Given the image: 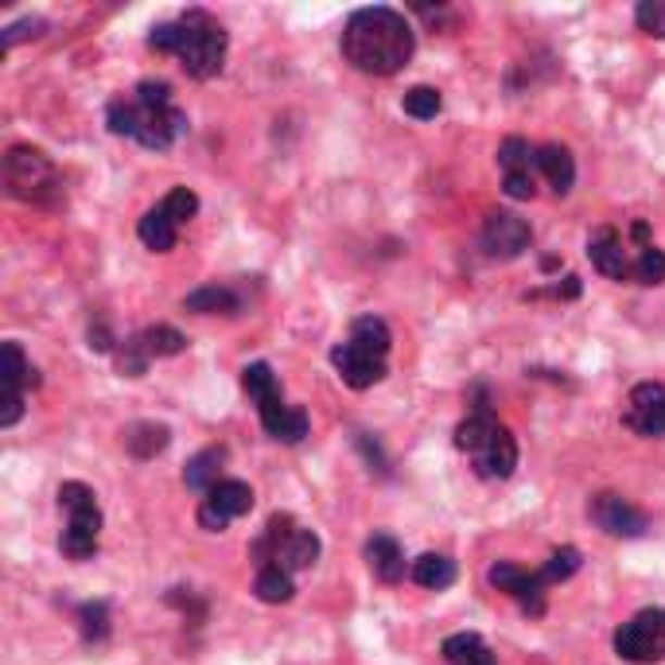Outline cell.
<instances>
[{"mask_svg":"<svg viewBox=\"0 0 665 665\" xmlns=\"http://www.w3.org/2000/svg\"><path fill=\"white\" fill-rule=\"evenodd\" d=\"M416 51L409 20L393 9H359L342 28V59L362 74H398Z\"/></svg>","mask_w":665,"mask_h":665,"instance_id":"obj_1","label":"cell"},{"mask_svg":"<svg viewBox=\"0 0 665 665\" xmlns=\"http://www.w3.org/2000/svg\"><path fill=\"white\" fill-rule=\"evenodd\" d=\"M148 47L160 55H176L191 78H214L226 63V28L203 9H191L176 24H160L148 36Z\"/></svg>","mask_w":665,"mask_h":665,"instance_id":"obj_2","label":"cell"},{"mask_svg":"<svg viewBox=\"0 0 665 665\" xmlns=\"http://www.w3.org/2000/svg\"><path fill=\"white\" fill-rule=\"evenodd\" d=\"M455 448L472 455V467L479 479H510L517 467V440L506 425H499L487 409H475L455 428Z\"/></svg>","mask_w":665,"mask_h":665,"instance_id":"obj_3","label":"cell"},{"mask_svg":"<svg viewBox=\"0 0 665 665\" xmlns=\"http://www.w3.org/2000/svg\"><path fill=\"white\" fill-rule=\"evenodd\" d=\"M4 184H9L12 199H24V203H55L59 191H63V179H59L55 164L47 152L32 145H12L9 156H4Z\"/></svg>","mask_w":665,"mask_h":665,"instance_id":"obj_4","label":"cell"},{"mask_svg":"<svg viewBox=\"0 0 665 665\" xmlns=\"http://www.w3.org/2000/svg\"><path fill=\"white\" fill-rule=\"evenodd\" d=\"M615 654L623 662L635 665H654L665 657V611L662 607H647L638 611L635 619L623 623L615 630Z\"/></svg>","mask_w":665,"mask_h":665,"instance_id":"obj_5","label":"cell"},{"mask_svg":"<svg viewBox=\"0 0 665 665\" xmlns=\"http://www.w3.org/2000/svg\"><path fill=\"white\" fill-rule=\"evenodd\" d=\"M36 381V369L28 366L20 342H4L0 347V428H12L24 416V389Z\"/></svg>","mask_w":665,"mask_h":665,"instance_id":"obj_6","label":"cell"},{"mask_svg":"<svg viewBox=\"0 0 665 665\" xmlns=\"http://www.w3.org/2000/svg\"><path fill=\"white\" fill-rule=\"evenodd\" d=\"M253 510V490L250 482L241 479H222L218 487L211 490L203 499V506H199V526L206 529V534H222V529L230 526L234 517L250 514Z\"/></svg>","mask_w":665,"mask_h":665,"instance_id":"obj_7","label":"cell"},{"mask_svg":"<svg viewBox=\"0 0 665 665\" xmlns=\"http://www.w3.org/2000/svg\"><path fill=\"white\" fill-rule=\"evenodd\" d=\"M487 580H490V588H499V591H506V595H514L526 615H534V619H541V615H545V588H549V584L541 580V573H526V568H517V564L499 561V564H490Z\"/></svg>","mask_w":665,"mask_h":665,"instance_id":"obj_8","label":"cell"},{"mask_svg":"<svg viewBox=\"0 0 665 665\" xmlns=\"http://www.w3.org/2000/svg\"><path fill=\"white\" fill-rule=\"evenodd\" d=\"M534 230H529L526 218H517L514 211H494L482 226V250L499 261H514L529 250Z\"/></svg>","mask_w":665,"mask_h":665,"instance_id":"obj_9","label":"cell"},{"mask_svg":"<svg viewBox=\"0 0 665 665\" xmlns=\"http://www.w3.org/2000/svg\"><path fill=\"white\" fill-rule=\"evenodd\" d=\"M623 425L638 436H662L665 432V386L662 381H638L627 398Z\"/></svg>","mask_w":665,"mask_h":665,"instance_id":"obj_10","label":"cell"},{"mask_svg":"<svg viewBox=\"0 0 665 665\" xmlns=\"http://www.w3.org/2000/svg\"><path fill=\"white\" fill-rule=\"evenodd\" d=\"M591 522H595L607 537H642L647 534V514H642L638 506H630L623 494H611V490H603V494L591 499Z\"/></svg>","mask_w":665,"mask_h":665,"instance_id":"obj_11","label":"cell"},{"mask_svg":"<svg viewBox=\"0 0 665 665\" xmlns=\"http://www.w3.org/2000/svg\"><path fill=\"white\" fill-rule=\"evenodd\" d=\"M331 362H335V369H339V378L351 389H369L386 378V359L359 351L354 342H339L331 351Z\"/></svg>","mask_w":665,"mask_h":665,"instance_id":"obj_12","label":"cell"},{"mask_svg":"<svg viewBox=\"0 0 665 665\" xmlns=\"http://www.w3.org/2000/svg\"><path fill=\"white\" fill-rule=\"evenodd\" d=\"M59 506L66 510V526L83 529V534H102V510L98 494L86 482H63L59 487Z\"/></svg>","mask_w":665,"mask_h":665,"instance_id":"obj_13","label":"cell"},{"mask_svg":"<svg viewBox=\"0 0 665 665\" xmlns=\"http://www.w3.org/2000/svg\"><path fill=\"white\" fill-rule=\"evenodd\" d=\"M241 389L250 393V401L258 405L261 416H273L285 409V393H280V381L268 362H250V366L241 369Z\"/></svg>","mask_w":665,"mask_h":665,"instance_id":"obj_14","label":"cell"},{"mask_svg":"<svg viewBox=\"0 0 665 665\" xmlns=\"http://www.w3.org/2000/svg\"><path fill=\"white\" fill-rule=\"evenodd\" d=\"M588 258H591V265L600 268L603 277L630 280V261H627V253H623L619 234L611 230V226H603V230H595L588 238Z\"/></svg>","mask_w":665,"mask_h":665,"instance_id":"obj_15","label":"cell"},{"mask_svg":"<svg viewBox=\"0 0 665 665\" xmlns=\"http://www.w3.org/2000/svg\"><path fill=\"white\" fill-rule=\"evenodd\" d=\"M366 564H369V573L378 576L381 584H401V580H405V573H409L405 553H401V545L389 534L369 537V541H366Z\"/></svg>","mask_w":665,"mask_h":665,"instance_id":"obj_16","label":"cell"},{"mask_svg":"<svg viewBox=\"0 0 665 665\" xmlns=\"http://www.w3.org/2000/svg\"><path fill=\"white\" fill-rule=\"evenodd\" d=\"M537 172L549 179V187H553L556 195H568L576 184V160L564 145L537 148Z\"/></svg>","mask_w":665,"mask_h":665,"instance_id":"obj_17","label":"cell"},{"mask_svg":"<svg viewBox=\"0 0 665 665\" xmlns=\"http://www.w3.org/2000/svg\"><path fill=\"white\" fill-rule=\"evenodd\" d=\"M226 460H230L226 448H206V452L195 455V460L184 467L187 490H203V494H211V490L222 482V467H226Z\"/></svg>","mask_w":665,"mask_h":665,"instance_id":"obj_18","label":"cell"},{"mask_svg":"<svg viewBox=\"0 0 665 665\" xmlns=\"http://www.w3.org/2000/svg\"><path fill=\"white\" fill-rule=\"evenodd\" d=\"M409 576H413V584H421V588L443 591L455 584V561L452 556H440V553H425L409 564Z\"/></svg>","mask_w":665,"mask_h":665,"instance_id":"obj_19","label":"cell"},{"mask_svg":"<svg viewBox=\"0 0 665 665\" xmlns=\"http://www.w3.org/2000/svg\"><path fill=\"white\" fill-rule=\"evenodd\" d=\"M443 662L448 665H494V654L472 630H460V635L443 638Z\"/></svg>","mask_w":665,"mask_h":665,"instance_id":"obj_20","label":"cell"},{"mask_svg":"<svg viewBox=\"0 0 665 665\" xmlns=\"http://www.w3.org/2000/svg\"><path fill=\"white\" fill-rule=\"evenodd\" d=\"M238 308H241L238 296L222 285H203L195 288L191 296H184V312H195V315H234Z\"/></svg>","mask_w":665,"mask_h":665,"instance_id":"obj_21","label":"cell"},{"mask_svg":"<svg viewBox=\"0 0 665 665\" xmlns=\"http://www.w3.org/2000/svg\"><path fill=\"white\" fill-rule=\"evenodd\" d=\"M347 342H354V347H359V351H366V354H378V359H386L393 335H389L386 319H378V315H359V319L351 324V335H347Z\"/></svg>","mask_w":665,"mask_h":665,"instance_id":"obj_22","label":"cell"},{"mask_svg":"<svg viewBox=\"0 0 665 665\" xmlns=\"http://www.w3.org/2000/svg\"><path fill=\"white\" fill-rule=\"evenodd\" d=\"M261 428H265L273 440L280 443H300L308 436V413L304 409H296V405H285L280 413L273 416H261Z\"/></svg>","mask_w":665,"mask_h":665,"instance_id":"obj_23","label":"cell"},{"mask_svg":"<svg viewBox=\"0 0 665 665\" xmlns=\"http://www.w3.org/2000/svg\"><path fill=\"white\" fill-rule=\"evenodd\" d=\"M137 234H140V241H145L148 250H156V253L176 250V222L167 218L164 206H156V211H148L145 218H140Z\"/></svg>","mask_w":665,"mask_h":665,"instance_id":"obj_24","label":"cell"},{"mask_svg":"<svg viewBox=\"0 0 665 665\" xmlns=\"http://www.w3.org/2000/svg\"><path fill=\"white\" fill-rule=\"evenodd\" d=\"M167 440H172V432H167L164 425H152V421L133 425L129 432H125V448H129L137 460H152V455H160L167 448Z\"/></svg>","mask_w":665,"mask_h":665,"instance_id":"obj_25","label":"cell"},{"mask_svg":"<svg viewBox=\"0 0 665 665\" xmlns=\"http://www.w3.org/2000/svg\"><path fill=\"white\" fill-rule=\"evenodd\" d=\"M253 591H258L261 603H288L292 600V573H285L280 564H268V568H258V580H253Z\"/></svg>","mask_w":665,"mask_h":665,"instance_id":"obj_26","label":"cell"},{"mask_svg":"<svg viewBox=\"0 0 665 665\" xmlns=\"http://www.w3.org/2000/svg\"><path fill=\"white\" fill-rule=\"evenodd\" d=\"M140 342H145L148 359H172V354H184L187 351V339L176 331V327H148V331H140Z\"/></svg>","mask_w":665,"mask_h":665,"instance_id":"obj_27","label":"cell"},{"mask_svg":"<svg viewBox=\"0 0 665 665\" xmlns=\"http://www.w3.org/2000/svg\"><path fill=\"white\" fill-rule=\"evenodd\" d=\"M499 164H502V176H506V172H534L537 148L522 137H506L499 145Z\"/></svg>","mask_w":665,"mask_h":665,"instance_id":"obj_28","label":"cell"},{"mask_svg":"<svg viewBox=\"0 0 665 665\" xmlns=\"http://www.w3.org/2000/svg\"><path fill=\"white\" fill-rule=\"evenodd\" d=\"M440 105H443V98H440V90H432V86H413V90L401 98V110L416 121H432L436 113H440Z\"/></svg>","mask_w":665,"mask_h":665,"instance_id":"obj_29","label":"cell"},{"mask_svg":"<svg viewBox=\"0 0 665 665\" xmlns=\"http://www.w3.org/2000/svg\"><path fill=\"white\" fill-rule=\"evenodd\" d=\"M630 280H635V285H662L665 280V253L654 250V246H647V250L630 261Z\"/></svg>","mask_w":665,"mask_h":665,"instance_id":"obj_30","label":"cell"},{"mask_svg":"<svg viewBox=\"0 0 665 665\" xmlns=\"http://www.w3.org/2000/svg\"><path fill=\"white\" fill-rule=\"evenodd\" d=\"M105 125L117 137H133L137 133V102L133 98H113L110 110H105Z\"/></svg>","mask_w":665,"mask_h":665,"instance_id":"obj_31","label":"cell"},{"mask_svg":"<svg viewBox=\"0 0 665 665\" xmlns=\"http://www.w3.org/2000/svg\"><path fill=\"white\" fill-rule=\"evenodd\" d=\"M78 619H83L86 642H102V638L110 635V607H105V603H83V607H78Z\"/></svg>","mask_w":665,"mask_h":665,"instance_id":"obj_32","label":"cell"},{"mask_svg":"<svg viewBox=\"0 0 665 665\" xmlns=\"http://www.w3.org/2000/svg\"><path fill=\"white\" fill-rule=\"evenodd\" d=\"M160 206H164L167 218L176 222V226H184V222H191L195 211H199V195L187 191V187H172V191H167V199Z\"/></svg>","mask_w":665,"mask_h":665,"instance_id":"obj_33","label":"cell"},{"mask_svg":"<svg viewBox=\"0 0 665 665\" xmlns=\"http://www.w3.org/2000/svg\"><path fill=\"white\" fill-rule=\"evenodd\" d=\"M580 568V549H556L553 556H549V564L541 568V580L545 584H561V580H568V576Z\"/></svg>","mask_w":665,"mask_h":665,"instance_id":"obj_34","label":"cell"},{"mask_svg":"<svg viewBox=\"0 0 665 665\" xmlns=\"http://www.w3.org/2000/svg\"><path fill=\"white\" fill-rule=\"evenodd\" d=\"M59 549H63L71 561H90L93 553H98V534H83V529H63V537H59Z\"/></svg>","mask_w":665,"mask_h":665,"instance_id":"obj_35","label":"cell"},{"mask_svg":"<svg viewBox=\"0 0 665 665\" xmlns=\"http://www.w3.org/2000/svg\"><path fill=\"white\" fill-rule=\"evenodd\" d=\"M635 20L647 36L665 39V0H642V4L635 9Z\"/></svg>","mask_w":665,"mask_h":665,"instance_id":"obj_36","label":"cell"},{"mask_svg":"<svg viewBox=\"0 0 665 665\" xmlns=\"http://www.w3.org/2000/svg\"><path fill=\"white\" fill-rule=\"evenodd\" d=\"M117 366L125 378H140L148 369V351H145V342H140V335H133V339L125 342V351L117 354Z\"/></svg>","mask_w":665,"mask_h":665,"instance_id":"obj_37","label":"cell"},{"mask_svg":"<svg viewBox=\"0 0 665 665\" xmlns=\"http://www.w3.org/2000/svg\"><path fill=\"white\" fill-rule=\"evenodd\" d=\"M502 191H506L510 199H534V191H537L534 172H506V176H502Z\"/></svg>","mask_w":665,"mask_h":665,"instance_id":"obj_38","label":"cell"},{"mask_svg":"<svg viewBox=\"0 0 665 665\" xmlns=\"http://www.w3.org/2000/svg\"><path fill=\"white\" fill-rule=\"evenodd\" d=\"M43 20H20V24H12L9 32H4V36H0V47H4V51H12V47L20 43V39H36V36H43Z\"/></svg>","mask_w":665,"mask_h":665,"instance_id":"obj_39","label":"cell"},{"mask_svg":"<svg viewBox=\"0 0 665 665\" xmlns=\"http://www.w3.org/2000/svg\"><path fill=\"white\" fill-rule=\"evenodd\" d=\"M549 296H556V300H576L580 296V277H564V285H556Z\"/></svg>","mask_w":665,"mask_h":665,"instance_id":"obj_40","label":"cell"},{"mask_svg":"<svg viewBox=\"0 0 665 665\" xmlns=\"http://www.w3.org/2000/svg\"><path fill=\"white\" fill-rule=\"evenodd\" d=\"M90 347H93V351H110V347H113L110 331H105V327H93V331H90Z\"/></svg>","mask_w":665,"mask_h":665,"instance_id":"obj_41","label":"cell"},{"mask_svg":"<svg viewBox=\"0 0 665 665\" xmlns=\"http://www.w3.org/2000/svg\"><path fill=\"white\" fill-rule=\"evenodd\" d=\"M630 238H635L638 246L647 250V241H650V226H647V222H635V226H630Z\"/></svg>","mask_w":665,"mask_h":665,"instance_id":"obj_42","label":"cell"}]
</instances>
